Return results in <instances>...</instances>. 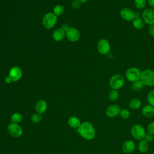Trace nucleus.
I'll list each match as a JSON object with an SVG mask.
<instances>
[{"label":"nucleus","mask_w":154,"mask_h":154,"mask_svg":"<svg viewBox=\"0 0 154 154\" xmlns=\"http://www.w3.org/2000/svg\"><path fill=\"white\" fill-rule=\"evenodd\" d=\"M78 132L82 138L87 140H93L96 135V131L93 125L88 122L81 123L78 128Z\"/></svg>","instance_id":"f257e3e1"},{"label":"nucleus","mask_w":154,"mask_h":154,"mask_svg":"<svg viewBox=\"0 0 154 154\" xmlns=\"http://www.w3.org/2000/svg\"><path fill=\"white\" fill-rule=\"evenodd\" d=\"M57 16L53 12H48L43 16L42 22L45 28L50 29L54 27L57 22Z\"/></svg>","instance_id":"f03ea898"},{"label":"nucleus","mask_w":154,"mask_h":154,"mask_svg":"<svg viewBox=\"0 0 154 154\" xmlns=\"http://www.w3.org/2000/svg\"><path fill=\"white\" fill-rule=\"evenodd\" d=\"M140 81L144 85L153 86L154 85V71L151 69H146L141 72Z\"/></svg>","instance_id":"7ed1b4c3"},{"label":"nucleus","mask_w":154,"mask_h":154,"mask_svg":"<svg viewBox=\"0 0 154 154\" xmlns=\"http://www.w3.org/2000/svg\"><path fill=\"white\" fill-rule=\"evenodd\" d=\"M125 82V79L122 75L116 74L110 78L109 84L112 89L118 90L123 87Z\"/></svg>","instance_id":"20e7f679"},{"label":"nucleus","mask_w":154,"mask_h":154,"mask_svg":"<svg viewBox=\"0 0 154 154\" xmlns=\"http://www.w3.org/2000/svg\"><path fill=\"white\" fill-rule=\"evenodd\" d=\"M131 134L132 137L135 140H141L144 139L146 135V131L141 125L135 124L131 128Z\"/></svg>","instance_id":"39448f33"},{"label":"nucleus","mask_w":154,"mask_h":154,"mask_svg":"<svg viewBox=\"0 0 154 154\" xmlns=\"http://www.w3.org/2000/svg\"><path fill=\"white\" fill-rule=\"evenodd\" d=\"M141 72L137 67H130L125 72L126 78L130 82H134L140 79Z\"/></svg>","instance_id":"423d86ee"},{"label":"nucleus","mask_w":154,"mask_h":154,"mask_svg":"<svg viewBox=\"0 0 154 154\" xmlns=\"http://www.w3.org/2000/svg\"><path fill=\"white\" fill-rule=\"evenodd\" d=\"M66 37L71 42H78L81 37L79 31L75 27H69L66 31Z\"/></svg>","instance_id":"0eeeda50"},{"label":"nucleus","mask_w":154,"mask_h":154,"mask_svg":"<svg viewBox=\"0 0 154 154\" xmlns=\"http://www.w3.org/2000/svg\"><path fill=\"white\" fill-rule=\"evenodd\" d=\"M97 49L98 52L103 55L109 54L111 50L109 42L105 38H102L98 41L97 45Z\"/></svg>","instance_id":"6e6552de"},{"label":"nucleus","mask_w":154,"mask_h":154,"mask_svg":"<svg viewBox=\"0 0 154 154\" xmlns=\"http://www.w3.org/2000/svg\"><path fill=\"white\" fill-rule=\"evenodd\" d=\"M142 19L144 22L149 25L154 24V10L147 8L142 12Z\"/></svg>","instance_id":"1a4fd4ad"},{"label":"nucleus","mask_w":154,"mask_h":154,"mask_svg":"<svg viewBox=\"0 0 154 154\" xmlns=\"http://www.w3.org/2000/svg\"><path fill=\"white\" fill-rule=\"evenodd\" d=\"M120 17L125 20L131 21L137 17L136 13L129 8H123L120 11Z\"/></svg>","instance_id":"9d476101"},{"label":"nucleus","mask_w":154,"mask_h":154,"mask_svg":"<svg viewBox=\"0 0 154 154\" xmlns=\"http://www.w3.org/2000/svg\"><path fill=\"white\" fill-rule=\"evenodd\" d=\"M8 133L13 137H19L22 135L23 131L20 125L17 123H11L7 127Z\"/></svg>","instance_id":"9b49d317"},{"label":"nucleus","mask_w":154,"mask_h":154,"mask_svg":"<svg viewBox=\"0 0 154 154\" xmlns=\"http://www.w3.org/2000/svg\"><path fill=\"white\" fill-rule=\"evenodd\" d=\"M8 76L12 82H17L19 81L22 76V70L18 66L12 67L9 71Z\"/></svg>","instance_id":"f8f14e48"},{"label":"nucleus","mask_w":154,"mask_h":154,"mask_svg":"<svg viewBox=\"0 0 154 154\" xmlns=\"http://www.w3.org/2000/svg\"><path fill=\"white\" fill-rule=\"evenodd\" d=\"M121 108L120 106L117 104H113L109 105L105 111L106 115L110 118H113L120 114Z\"/></svg>","instance_id":"ddd939ff"},{"label":"nucleus","mask_w":154,"mask_h":154,"mask_svg":"<svg viewBox=\"0 0 154 154\" xmlns=\"http://www.w3.org/2000/svg\"><path fill=\"white\" fill-rule=\"evenodd\" d=\"M135 148V143L132 140L125 141L122 146V149L125 153H132Z\"/></svg>","instance_id":"4468645a"},{"label":"nucleus","mask_w":154,"mask_h":154,"mask_svg":"<svg viewBox=\"0 0 154 154\" xmlns=\"http://www.w3.org/2000/svg\"><path fill=\"white\" fill-rule=\"evenodd\" d=\"M66 37V31L62 28L56 29L52 34V38L54 41L59 42L62 41Z\"/></svg>","instance_id":"2eb2a0df"},{"label":"nucleus","mask_w":154,"mask_h":154,"mask_svg":"<svg viewBox=\"0 0 154 154\" xmlns=\"http://www.w3.org/2000/svg\"><path fill=\"white\" fill-rule=\"evenodd\" d=\"M143 116L146 118H150L154 116V106L151 105H145L141 110Z\"/></svg>","instance_id":"dca6fc26"},{"label":"nucleus","mask_w":154,"mask_h":154,"mask_svg":"<svg viewBox=\"0 0 154 154\" xmlns=\"http://www.w3.org/2000/svg\"><path fill=\"white\" fill-rule=\"evenodd\" d=\"M47 107L48 105L46 102L45 100H40L36 103L35 109L37 113L42 114L46 111Z\"/></svg>","instance_id":"f3484780"},{"label":"nucleus","mask_w":154,"mask_h":154,"mask_svg":"<svg viewBox=\"0 0 154 154\" xmlns=\"http://www.w3.org/2000/svg\"><path fill=\"white\" fill-rule=\"evenodd\" d=\"M81 123L79 118L75 116L70 117L68 120V125L69 126L73 128H78Z\"/></svg>","instance_id":"a211bd4d"},{"label":"nucleus","mask_w":154,"mask_h":154,"mask_svg":"<svg viewBox=\"0 0 154 154\" xmlns=\"http://www.w3.org/2000/svg\"><path fill=\"white\" fill-rule=\"evenodd\" d=\"M132 25L137 29H142L145 26V22L143 19L136 17L132 20Z\"/></svg>","instance_id":"6ab92c4d"},{"label":"nucleus","mask_w":154,"mask_h":154,"mask_svg":"<svg viewBox=\"0 0 154 154\" xmlns=\"http://www.w3.org/2000/svg\"><path fill=\"white\" fill-rule=\"evenodd\" d=\"M149 147V142L146 141L144 139L140 140V142L138 144V150L141 153H146L147 152Z\"/></svg>","instance_id":"aec40b11"},{"label":"nucleus","mask_w":154,"mask_h":154,"mask_svg":"<svg viewBox=\"0 0 154 154\" xmlns=\"http://www.w3.org/2000/svg\"><path fill=\"white\" fill-rule=\"evenodd\" d=\"M141 101L137 98H134L131 100L129 103V106L130 108L134 110H136L139 109L141 106Z\"/></svg>","instance_id":"412c9836"},{"label":"nucleus","mask_w":154,"mask_h":154,"mask_svg":"<svg viewBox=\"0 0 154 154\" xmlns=\"http://www.w3.org/2000/svg\"><path fill=\"white\" fill-rule=\"evenodd\" d=\"M143 86H144L143 84L140 79L138 81L132 82L131 88L132 90H134L135 91H140L142 90V88H143Z\"/></svg>","instance_id":"4be33fe9"},{"label":"nucleus","mask_w":154,"mask_h":154,"mask_svg":"<svg viewBox=\"0 0 154 154\" xmlns=\"http://www.w3.org/2000/svg\"><path fill=\"white\" fill-rule=\"evenodd\" d=\"M10 120L11 123L18 124L22 120V116L19 112H15L11 116Z\"/></svg>","instance_id":"5701e85b"},{"label":"nucleus","mask_w":154,"mask_h":154,"mask_svg":"<svg viewBox=\"0 0 154 154\" xmlns=\"http://www.w3.org/2000/svg\"><path fill=\"white\" fill-rule=\"evenodd\" d=\"M64 11V8L62 5H57L53 8V13L58 17L63 14Z\"/></svg>","instance_id":"b1692460"},{"label":"nucleus","mask_w":154,"mask_h":154,"mask_svg":"<svg viewBox=\"0 0 154 154\" xmlns=\"http://www.w3.org/2000/svg\"><path fill=\"white\" fill-rule=\"evenodd\" d=\"M119 97V93L117 90L112 89L109 91L108 98L112 101H116L118 99Z\"/></svg>","instance_id":"393cba45"},{"label":"nucleus","mask_w":154,"mask_h":154,"mask_svg":"<svg viewBox=\"0 0 154 154\" xmlns=\"http://www.w3.org/2000/svg\"><path fill=\"white\" fill-rule=\"evenodd\" d=\"M146 4V0H134V5L138 9H143Z\"/></svg>","instance_id":"a878e982"},{"label":"nucleus","mask_w":154,"mask_h":154,"mask_svg":"<svg viewBox=\"0 0 154 154\" xmlns=\"http://www.w3.org/2000/svg\"><path fill=\"white\" fill-rule=\"evenodd\" d=\"M147 100L149 105L154 106V89L148 93L147 96Z\"/></svg>","instance_id":"bb28decb"},{"label":"nucleus","mask_w":154,"mask_h":154,"mask_svg":"<svg viewBox=\"0 0 154 154\" xmlns=\"http://www.w3.org/2000/svg\"><path fill=\"white\" fill-rule=\"evenodd\" d=\"M31 121L34 123H40L42 120V116L41 114L39 113H35L34 114L31 118Z\"/></svg>","instance_id":"cd10ccee"},{"label":"nucleus","mask_w":154,"mask_h":154,"mask_svg":"<svg viewBox=\"0 0 154 154\" xmlns=\"http://www.w3.org/2000/svg\"><path fill=\"white\" fill-rule=\"evenodd\" d=\"M119 115L120 116V117L122 119H126L129 117V116H130V112H129V111L128 109L124 108V109H121Z\"/></svg>","instance_id":"c85d7f7f"},{"label":"nucleus","mask_w":154,"mask_h":154,"mask_svg":"<svg viewBox=\"0 0 154 154\" xmlns=\"http://www.w3.org/2000/svg\"><path fill=\"white\" fill-rule=\"evenodd\" d=\"M147 130V132L154 135V122H152L148 125Z\"/></svg>","instance_id":"c756f323"},{"label":"nucleus","mask_w":154,"mask_h":154,"mask_svg":"<svg viewBox=\"0 0 154 154\" xmlns=\"http://www.w3.org/2000/svg\"><path fill=\"white\" fill-rule=\"evenodd\" d=\"M153 138H154V135H153L152 134L147 132V133H146V135L144 136V139L146 141H147V142H151L153 140Z\"/></svg>","instance_id":"7c9ffc66"},{"label":"nucleus","mask_w":154,"mask_h":154,"mask_svg":"<svg viewBox=\"0 0 154 154\" xmlns=\"http://www.w3.org/2000/svg\"><path fill=\"white\" fill-rule=\"evenodd\" d=\"M81 2L79 0H74L72 3V6L74 9H78L81 7Z\"/></svg>","instance_id":"2f4dec72"},{"label":"nucleus","mask_w":154,"mask_h":154,"mask_svg":"<svg viewBox=\"0 0 154 154\" xmlns=\"http://www.w3.org/2000/svg\"><path fill=\"white\" fill-rule=\"evenodd\" d=\"M149 32L152 36L154 37V24L150 25L149 27Z\"/></svg>","instance_id":"473e14b6"},{"label":"nucleus","mask_w":154,"mask_h":154,"mask_svg":"<svg viewBox=\"0 0 154 154\" xmlns=\"http://www.w3.org/2000/svg\"><path fill=\"white\" fill-rule=\"evenodd\" d=\"M147 2L150 7L154 8V0H147Z\"/></svg>","instance_id":"72a5a7b5"},{"label":"nucleus","mask_w":154,"mask_h":154,"mask_svg":"<svg viewBox=\"0 0 154 154\" xmlns=\"http://www.w3.org/2000/svg\"><path fill=\"white\" fill-rule=\"evenodd\" d=\"M5 82L7 83V84H10L11 82H12V81H11V79H10V78L8 76L5 78Z\"/></svg>","instance_id":"f704fd0d"},{"label":"nucleus","mask_w":154,"mask_h":154,"mask_svg":"<svg viewBox=\"0 0 154 154\" xmlns=\"http://www.w3.org/2000/svg\"><path fill=\"white\" fill-rule=\"evenodd\" d=\"M82 4H83V3H85L88 0H79Z\"/></svg>","instance_id":"c9c22d12"},{"label":"nucleus","mask_w":154,"mask_h":154,"mask_svg":"<svg viewBox=\"0 0 154 154\" xmlns=\"http://www.w3.org/2000/svg\"><path fill=\"white\" fill-rule=\"evenodd\" d=\"M152 154H154V151L153 152V153H152Z\"/></svg>","instance_id":"e433bc0d"}]
</instances>
